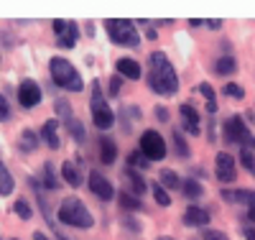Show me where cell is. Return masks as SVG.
<instances>
[{"instance_id": "8992f818", "label": "cell", "mask_w": 255, "mask_h": 240, "mask_svg": "<svg viewBox=\"0 0 255 240\" xmlns=\"http://www.w3.org/2000/svg\"><path fill=\"white\" fill-rule=\"evenodd\" d=\"M222 136H225L227 143H238L240 148L255 151V138H253V133L248 130L243 115H230V118L222 123Z\"/></svg>"}, {"instance_id": "30bf717a", "label": "cell", "mask_w": 255, "mask_h": 240, "mask_svg": "<svg viewBox=\"0 0 255 240\" xmlns=\"http://www.w3.org/2000/svg\"><path fill=\"white\" fill-rule=\"evenodd\" d=\"M41 87L33 82V79H23L18 84V102L23 105V107H36L41 102Z\"/></svg>"}, {"instance_id": "83f0119b", "label": "cell", "mask_w": 255, "mask_h": 240, "mask_svg": "<svg viewBox=\"0 0 255 240\" xmlns=\"http://www.w3.org/2000/svg\"><path fill=\"white\" fill-rule=\"evenodd\" d=\"M240 164H243L245 171H250L253 177H255V151H250V148H240Z\"/></svg>"}, {"instance_id": "836d02e7", "label": "cell", "mask_w": 255, "mask_h": 240, "mask_svg": "<svg viewBox=\"0 0 255 240\" xmlns=\"http://www.w3.org/2000/svg\"><path fill=\"white\" fill-rule=\"evenodd\" d=\"M225 95L232 97V100H243V97H245V90H243L240 84H235V82H227V84H225Z\"/></svg>"}, {"instance_id": "ee69618b", "label": "cell", "mask_w": 255, "mask_h": 240, "mask_svg": "<svg viewBox=\"0 0 255 240\" xmlns=\"http://www.w3.org/2000/svg\"><path fill=\"white\" fill-rule=\"evenodd\" d=\"M33 240H49V238H46L44 233H41V230H36V233H33Z\"/></svg>"}, {"instance_id": "277c9868", "label": "cell", "mask_w": 255, "mask_h": 240, "mask_svg": "<svg viewBox=\"0 0 255 240\" xmlns=\"http://www.w3.org/2000/svg\"><path fill=\"white\" fill-rule=\"evenodd\" d=\"M90 110H92V123L97 130H110L115 125V113L108 105V97H105L100 82H92V97H90Z\"/></svg>"}, {"instance_id": "e0dca14e", "label": "cell", "mask_w": 255, "mask_h": 240, "mask_svg": "<svg viewBox=\"0 0 255 240\" xmlns=\"http://www.w3.org/2000/svg\"><path fill=\"white\" fill-rule=\"evenodd\" d=\"M235 69H238V61H235V56H232V54H222V56L215 61V72H217L220 77L235 74Z\"/></svg>"}, {"instance_id": "7dc6e473", "label": "cell", "mask_w": 255, "mask_h": 240, "mask_svg": "<svg viewBox=\"0 0 255 240\" xmlns=\"http://www.w3.org/2000/svg\"><path fill=\"white\" fill-rule=\"evenodd\" d=\"M61 240H67V238H61Z\"/></svg>"}, {"instance_id": "f6af8a7d", "label": "cell", "mask_w": 255, "mask_h": 240, "mask_svg": "<svg viewBox=\"0 0 255 240\" xmlns=\"http://www.w3.org/2000/svg\"><path fill=\"white\" fill-rule=\"evenodd\" d=\"M189 26H191V28H197V26H202V20H199V18H191V20H189Z\"/></svg>"}, {"instance_id": "1f68e13d", "label": "cell", "mask_w": 255, "mask_h": 240, "mask_svg": "<svg viewBox=\"0 0 255 240\" xmlns=\"http://www.w3.org/2000/svg\"><path fill=\"white\" fill-rule=\"evenodd\" d=\"M174 146H176V156L179 159H186L189 156V146H186V138L181 130H174Z\"/></svg>"}, {"instance_id": "60d3db41", "label": "cell", "mask_w": 255, "mask_h": 240, "mask_svg": "<svg viewBox=\"0 0 255 240\" xmlns=\"http://www.w3.org/2000/svg\"><path fill=\"white\" fill-rule=\"evenodd\" d=\"M153 113H156V118H158L161 123H168V110H166V107H161V105H158Z\"/></svg>"}, {"instance_id": "9a60e30c", "label": "cell", "mask_w": 255, "mask_h": 240, "mask_svg": "<svg viewBox=\"0 0 255 240\" xmlns=\"http://www.w3.org/2000/svg\"><path fill=\"white\" fill-rule=\"evenodd\" d=\"M197 90H199L202 97L207 100V113H209V118H212V115L217 113V95H215V87H212L209 82H199Z\"/></svg>"}, {"instance_id": "d6986e66", "label": "cell", "mask_w": 255, "mask_h": 240, "mask_svg": "<svg viewBox=\"0 0 255 240\" xmlns=\"http://www.w3.org/2000/svg\"><path fill=\"white\" fill-rule=\"evenodd\" d=\"M115 197H118L120 207H123V210H128V212H138V210H143V202L135 197L133 192H118Z\"/></svg>"}, {"instance_id": "c3c4849f", "label": "cell", "mask_w": 255, "mask_h": 240, "mask_svg": "<svg viewBox=\"0 0 255 240\" xmlns=\"http://www.w3.org/2000/svg\"><path fill=\"white\" fill-rule=\"evenodd\" d=\"M13 240H18V238H13Z\"/></svg>"}, {"instance_id": "bcb514c9", "label": "cell", "mask_w": 255, "mask_h": 240, "mask_svg": "<svg viewBox=\"0 0 255 240\" xmlns=\"http://www.w3.org/2000/svg\"><path fill=\"white\" fill-rule=\"evenodd\" d=\"M158 240H174V238H168V235H161V238H158Z\"/></svg>"}, {"instance_id": "7c38bea8", "label": "cell", "mask_w": 255, "mask_h": 240, "mask_svg": "<svg viewBox=\"0 0 255 240\" xmlns=\"http://www.w3.org/2000/svg\"><path fill=\"white\" fill-rule=\"evenodd\" d=\"M115 69H118V74H120L123 79H130V82L140 79V74H143L140 64H138L135 59H128V56H123V59L115 61Z\"/></svg>"}, {"instance_id": "ac0fdd59", "label": "cell", "mask_w": 255, "mask_h": 240, "mask_svg": "<svg viewBox=\"0 0 255 240\" xmlns=\"http://www.w3.org/2000/svg\"><path fill=\"white\" fill-rule=\"evenodd\" d=\"M125 179H128V184L133 187V194H135V197L148 189V182L140 177V171H135V169H128V166H125Z\"/></svg>"}, {"instance_id": "f35d334b", "label": "cell", "mask_w": 255, "mask_h": 240, "mask_svg": "<svg viewBox=\"0 0 255 240\" xmlns=\"http://www.w3.org/2000/svg\"><path fill=\"white\" fill-rule=\"evenodd\" d=\"M248 220L255 223V192H250V200H248Z\"/></svg>"}, {"instance_id": "d6a6232c", "label": "cell", "mask_w": 255, "mask_h": 240, "mask_svg": "<svg viewBox=\"0 0 255 240\" xmlns=\"http://www.w3.org/2000/svg\"><path fill=\"white\" fill-rule=\"evenodd\" d=\"M151 189H153V197H156V202H158L161 207H168V205H171V197H168V192H166L158 182H153Z\"/></svg>"}, {"instance_id": "cb8c5ba5", "label": "cell", "mask_w": 255, "mask_h": 240, "mask_svg": "<svg viewBox=\"0 0 255 240\" xmlns=\"http://www.w3.org/2000/svg\"><path fill=\"white\" fill-rule=\"evenodd\" d=\"M44 187H46V189H59V187H61V179L56 177V169H54L51 161L44 164Z\"/></svg>"}, {"instance_id": "3957f363", "label": "cell", "mask_w": 255, "mask_h": 240, "mask_svg": "<svg viewBox=\"0 0 255 240\" xmlns=\"http://www.w3.org/2000/svg\"><path fill=\"white\" fill-rule=\"evenodd\" d=\"M59 220L64 225H69V228H79V230H87L95 225V217L92 212L87 210V205H84L79 197H67L61 205H59Z\"/></svg>"}, {"instance_id": "681fc988", "label": "cell", "mask_w": 255, "mask_h": 240, "mask_svg": "<svg viewBox=\"0 0 255 240\" xmlns=\"http://www.w3.org/2000/svg\"><path fill=\"white\" fill-rule=\"evenodd\" d=\"M0 240H3V238H0Z\"/></svg>"}, {"instance_id": "4fadbf2b", "label": "cell", "mask_w": 255, "mask_h": 240, "mask_svg": "<svg viewBox=\"0 0 255 240\" xmlns=\"http://www.w3.org/2000/svg\"><path fill=\"white\" fill-rule=\"evenodd\" d=\"M41 141H44L51 151H56L61 146V141H59V120L56 118H51V120H46L44 125H41Z\"/></svg>"}, {"instance_id": "9c48e42d", "label": "cell", "mask_w": 255, "mask_h": 240, "mask_svg": "<svg viewBox=\"0 0 255 240\" xmlns=\"http://www.w3.org/2000/svg\"><path fill=\"white\" fill-rule=\"evenodd\" d=\"M87 184H90V192L95 194V197H100V200H115V187H113V182L108 179V177H102L100 171H92L90 174V179H87Z\"/></svg>"}, {"instance_id": "d590c367", "label": "cell", "mask_w": 255, "mask_h": 240, "mask_svg": "<svg viewBox=\"0 0 255 240\" xmlns=\"http://www.w3.org/2000/svg\"><path fill=\"white\" fill-rule=\"evenodd\" d=\"M120 87H123V77L118 74V77H113V79H110V90H108V97H118V95H120Z\"/></svg>"}, {"instance_id": "44dd1931", "label": "cell", "mask_w": 255, "mask_h": 240, "mask_svg": "<svg viewBox=\"0 0 255 240\" xmlns=\"http://www.w3.org/2000/svg\"><path fill=\"white\" fill-rule=\"evenodd\" d=\"M158 184L163 189H179L181 187V179H179V174L171 171V169H163L161 171V177H158Z\"/></svg>"}, {"instance_id": "7a4b0ae2", "label": "cell", "mask_w": 255, "mask_h": 240, "mask_svg": "<svg viewBox=\"0 0 255 240\" xmlns=\"http://www.w3.org/2000/svg\"><path fill=\"white\" fill-rule=\"evenodd\" d=\"M49 74H51L54 84L61 87V90H67V92H82L84 90V82H82L77 67L64 56H54L49 61Z\"/></svg>"}, {"instance_id": "74e56055", "label": "cell", "mask_w": 255, "mask_h": 240, "mask_svg": "<svg viewBox=\"0 0 255 240\" xmlns=\"http://www.w3.org/2000/svg\"><path fill=\"white\" fill-rule=\"evenodd\" d=\"M54 31L59 33V38H64V36H67V20L56 18V20H54Z\"/></svg>"}, {"instance_id": "b9f144b4", "label": "cell", "mask_w": 255, "mask_h": 240, "mask_svg": "<svg viewBox=\"0 0 255 240\" xmlns=\"http://www.w3.org/2000/svg\"><path fill=\"white\" fill-rule=\"evenodd\" d=\"M207 26L217 31V28H222V20H217V18H215V20H207Z\"/></svg>"}, {"instance_id": "7402d4cb", "label": "cell", "mask_w": 255, "mask_h": 240, "mask_svg": "<svg viewBox=\"0 0 255 240\" xmlns=\"http://www.w3.org/2000/svg\"><path fill=\"white\" fill-rule=\"evenodd\" d=\"M181 189H184V194L189 200H202L204 197V187L197 182V179H186V182H181Z\"/></svg>"}, {"instance_id": "4316f807", "label": "cell", "mask_w": 255, "mask_h": 240, "mask_svg": "<svg viewBox=\"0 0 255 240\" xmlns=\"http://www.w3.org/2000/svg\"><path fill=\"white\" fill-rule=\"evenodd\" d=\"M179 113H181V118H184V123H186V125H199V113L194 110V105L181 102Z\"/></svg>"}, {"instance_id": "ba28073f", "label": "cell", "mask_w": 255, "mask_h": 240, "mask_svg": "<svg viewBox=\"0 0 255 240\" xmlns=\"http://www.w3.org/2000/svg\"><path fill=\"white\" fill-rule=\"evenodd\" d=\"M215 174L222 184H232L238 179V166H235V159H232L227 151L217 154V161H215Z\"/></svg>"}, {"instance_id": "52a82bcc", "label": "cell", "mask_w": 255, "mask_h": 240, "mask_svg": "<svg viewBox=\"0 0 255 240\" xmlns=\"http://www.w3.org/2000/svg\"><path fill=\"white\" fill-rule=\"evenodd\" d=\"M138 151L148 161H161V159H166V141L158 130H143Z\"/></svg>"}, {"instance_id": "6da1fadb", "label": "cell", "mask_w": 255, "mask_h": 240, "mask_svg": "<svg viewBox=\"0 0 255 240\" xmlns=\"http://www.w3.org/2000/svg\"><path fill=\"white\" fill-rule=\"evenodd\" d=\"M148 87L163 97H171L179 92V74L163 51H153L148 59Z\"/></svg>"}, {"instance_id": "5b68a950", "label": "cell", "mask_w": 255, "mask_h": 240, "mask_svg": "<svg viewBox=\"0 0 255 240\" xmlns=\"http://www.w3.org/2000/svg\"><path fill=\"white\" fill-rule=\"evenodd\" d=\"M105 28H108V36L113 43H118V46H130L135 49L140 43V33L135 28L133 20H125V18H110L105 20Z\"/></svg>"}, {"instance_id": "603a6c76", "label": "cell", "mask_w": 255, "mask_h": 240, "mask_svg": "<svg viewBox=\"0 0 255 240\" xmlns=\"http://www.w3.org/2000/svg\"><path fill=\"white\" fill-rule=\"evenodd\" d=\"M13 189H15V182H13V177H10V171L5 169V164L0 161V194H3V197H8Z\"/></svg>"}, {"instance_id": "2e32d148", "label": "cell", "mask_w": 255, "mask_h": 240, "mask_svg": "<svg viewBox=\"0 0 255 240\" xmlns=\"http://www.w3.org/2000/svg\"><path fill=\"white\" fill-rule=\"evenodd\" d=\"M61 179L67 182L69 187H82V171L72 161H64L61 164Z\"/></svg>"}, {"instance_id": "d4e9b609", "label": "cell", "mask_w": 255, "mask_h": 240, "mask_svg": "<svg viewBox=\"0 0 255 240\" xmlns=\"http://www.w3.org/2000/svg\"><path fill=\"white\" fill-rule=\"evenodd\" d=\"M13 212L20 217V220H31V217H33V207H31V202H28L26 197L15 200V205H13Z\"/></svg>"}, {"instance_id": "7bdbcfd3", "label": "cell", "mask_w": 255, "mask_h": 240, "mask_svg": "<svg viewBox=\"0 0 255 240\" xmlns=\"http://www.w3.org/2000/svg\"><path fill=\"white\" fill-rule=\"evenodd\" d=\"M245 238H248V240H255V228H248V230H245Z\"/></svg>"}, {"instance_id": "8d00e7d4", "label": "cell", "mask_w": 255, "mask_h": 240, "mask_svg": "<svg viewBox=\"0 0 255 240\" xmlns=\"http://www.w3.org/2000/svg\"><path fill=\"white\" fill-rule=\"evenodd\" d=\"M8 118H10V105L3 95H0V120H8Z\"/></svg>"}, {"instance_id": "5bb4252c", "label": "cell", "mask_w": 255, "mask_h": 240, "mask_svg": "<svg viewBox=\"0 0 255 240\" xmlns=\"http://www.w3.org/2000/svg\"><path fill=\"white\" fill-rule=\"evenodd\" d=\"M115 159H118V146H115V141L108 138V136H102V138H100V161H102V164H115Z\"/></svg>"}, {"instance_id": "ab89813d", "label": "cell", "mask_w": 255, "mask_h": 240, "mask_svg": "<svg viewBox=\"0 0 255 240\" xmlns=\"http://www.w3.org/2000/svg\"><path fill=\"white\" fill-rule=\"evenodd\" d=\"M74 43H77V41H74V38H69V36H64V38H56V46H59V49H72Z\"/></svg>"}, {"instance_id": "4dcf8cb0", "label": "cell", "mask_w": 255, "mask_h": 240, "mask_svg": "<svg viewBox=\"0 0 255 240\" xmlns=\"http://www.w3.org/2000/svg\"><path fill=\"white\" fill-rule=\"evenodd\" d=\"M36 146H38V138H36V133L26 128L23 133H20V148H23V151H36Z\"/></svg>"}, {"instance_id": "f1b7e54d", "label": "cell", "mask_w": 255, "mask_h": 240, "mask_svg": "<svg viewBox=\"0 0 255 240\" xmlns=\"http://www.w3.org/2000/svg\"><path fill=\"white\" fill-rule=\"evenodd\" d=\"M54 113H56L64 123H67L69 118H74V115H72V105H69L67 100H64V97H59V100L54 102Z\"/></svg>"}, {"instance_id": "f546056e", "label": "cell", "mask_w": 255, "mask_h": 240, "mask_svg": "<svg viewBox=\"0 0 255 240\" xmlns=\"http://www.w3.org/2000/svg\"><path fill=\"white\" fill-rule=\"evenodd\" d=\"M67 130L72 133V138H74L77 143H82V141H84V125H82L77 118H69V120H67Z\"/></svg>"}, {"instance_id": "8fae6325", "label": "cell", "mask_w": 255, "mask_h": 240, "mask_svg": "<svg viewBox=\"0 0 255 240\" xmlns=\"http://www.w3.org/2000/svg\"><path fill=\"white\" fill-rule=\"evenodd\" d=\"M209 212L204 210V207H197V205H191V207H186V212H184V225L186 228H209Z\"/></svg>"}, {"instance_id": "e575fe53", "label": "cell", "mask_w": 255, "mask_h": 240, "mask_svg": "<svg viewBox=\"0 0 255 240\" xmlns=\"http://www.w3.org/2000/svg\"><path fill=\"white\" fill-rule=\"evenodd\" d=\"M202 240H230L222 230H212V228H204V233H202Z\"/></svg>"}, {"instance_id": "484cf974", "label": "cell", "mask_w": 255, "mask_h": 240, "mask_svg": "<svg viewBox=\"0 0 255 240\" xmlns=\"http://www.w3.org/2000/svg\"><path fill=\"white\" fill-rule=\"evenodd\" d=\"M148 166H151V161H148L140 151H130V154H128V169L140 171V169H148Z\"/></svg>"}, {"instance_id": "ffe728a7", "label": "cell", "mask_w": 255, "mask_h": 240, "mask_svg": "<svg viewBox=\"0 0 255 240\" xmlns=\"http://www.w3.org/2000/svg\"><path fill=\"white\" fill-rule=\"evenodd\" d=\"M222 200L230 202V205H238V202H245L250 200V192L248 189H222Z\"/></svg>"}]
</instances>
